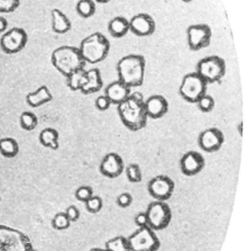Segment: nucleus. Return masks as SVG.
Instances as JSON below:
<instances>
[{
  "label": "nucleus",
  "mask_w": 248,
  "mask_h": 251,
  "mask_svg": "<svg viewBox=\"0 0 248 251\" xmlns=\"http://www.w3.org/2000/svg\"><path fill=\"white\" fill-rule=\"evenodd\" d=\"M130 30L138 37H147L153 35L156 30V22L150 15L138 13L129 21Z\"/></svg>",
  "instance_id": "nucleus-14"
},
{
  "label": "nucleus",
  "mask_w": 248,
  "mask_h": 251,
  "mask_svg": "<svg viewBox=\"0 0 248 251\" xmlns=\"http://www.w3.org/2000/svg\"><path fill=\"white\" fill-rule=\"evenodd\" d=\"M225 141L223 133L218 128H209L200 133L198 145L200 149L207 153L218 151L222 148Z\"/></svg>",
  "instance_id": "nucleus-12"
},
{
  "label": "nucleus",
  "mask_w": 248,
  "mask_h": 251,
  "mask_svg": "<svg viewBox=\"0 0 248 251\" xmlns=\"http://www.w3.org/2000/svg\"><path fill=\"white\" fill-rule=\"evenodd\" d=\"M173 180L167 176L160 175L150 180L147 186L149 194L156 201H166L170 199L175 191Z\"/></svg>",
  "instance_id": "nucleus-10"
},
{
  "label": "nucleus",
  "mask_w": 248,
  "mask_h": 251,
  "mask_svg": "<svg viewBox=\"0 0 248 251\" xmlns=\"http://www.w3.org/2000/svg\"><path fill=\"white\" fill-rule=\"evenodd\" d=\"M206 166V160L201 153L194 151L187 152L180 160L181 172L187 176L200 174Z\"/></svg>",
  "instance_id": "nucleus-13"
},
{
  "label": "nucleus",
  "mask_w": 248,
  "mask_h": 251,
  "mask_svg": "<svg viewBox=\"0 0 248 251\" xmlns=\"http://www.w3.org/2000/svg\"><path fill=\"white\" fill-rule=\"evenodd\" d=\"M243 131H244V125H243V122H241L237 126V131L241 137L243 136Z\"/></svg>",
  "instance_id": "nucleus-39"
},
{
  "label": "nucleus",
  "mask_w": 248,
  "mask_h": 251,
  "mask_svg": "<svg viewBox=\"0 0 248 251\" xmlns=\"http://www.w3.org/2000/svg\"><path fill=\"white\" fill-rule=\"evenodd\" d=\"M184 2H190V1H193V0H182Z\"/></svg>",
  "instance_id": "nucleus-42"
},
{
  "label": "nucleus",
  "mask_w": 248,
  "mask_h": 251,
  "mask_svg": "<svg viewBox=\"0 0 248 251\" xmlns=\"http://www.w3.org/2000/svg\"><path fill=\"white\" fill-rule=\"evenodd\" d=\"M90 251H108L106 249H99V248H94V249H91Z\"/></svg>",
  "instance_id": "nucleus-41"
},
{
  "label": "nucleus",
  "mask_w": 248,
  "mask_h": 251,
  "mask_svg": "<svg viewBox=\"0 0 248 251\" xmlns=\"http://www.w3.org/2000/svg\"><path fill=\"white\" fill-rule=\"evenodd\" d=\"M187 37L190 50L197 51L210 45L212 31L206 24L190 25L187 29Z\"/></svg>",
  "instance_id": "nucleus-9"
},
{
  "label": "nucleus",
  "mask_w": 248,
  "mask_h": 251,
  "mask_svg": "<svg viewBox=\"0 0 248 251\" xmlns=\"http://www.w3.org/2000/svg\"><path fill=\"white\" fill-rule=\"evenodd\" d=\"M108 29L113 38H122L129 32V21L123 16H116L109 22Z\"/></svg>",
  "instance_id": "nucleus-21"
},
{
  "label": "nucleus",
  "mask_w": 248,
  "mask_h": 251,
  "mask_svg": "<svg viewBox=\"0 0 248 251\" xmlns=\"http://www.w3.org/2000/svg\"><path fill=\"white\" fill-rule=\"evenodd\" d=\"M86 82L81 90V93L88 95L100 91L103 86L100 71L98 69H90L86 71Z\"/></svg>",
  "instance_id": "nucleus-18"
},
{
  "label": "nucleus",
  "mask_w": 248,
  "mask_h": 251,
  "mask_svg": "<svg viewBox=\"0 0 248 251\" xmlns=\"http://www.w3.org/2000/svg\"><path fill=\"white\" fill-rule=\"evenodd\" d=\"M19 151V144L14 139L5 137L0 140V153L4 157H15Z\"/></svg>",
  "instance_id": "nucleus-24"
},
{
  "label": "nucleus",
  "mask_w": 248,
  "mask_h": 251,
  "mask_svg": "<svg viewBox=\"0 0 248 251\" xmlns=\"http://www.w3.org/2000/svg\"><path fill=\"white\" fill-rule=\"evenodd\" d=\"M144 97L141 93L134 92L123 102L117 105L121 122L132 131L143 129L147 126V117L144 107Z\"/></svg>",
  "instance_id": "nucleus-1"
},
{
  "label": "nucleus",
  "mask_w": 248,
  "mask_h": 251,
  "mask_svg": "<svg viewBox=\"0 0 248 251\" xmlns=\"http://www.w3.org/2000/svg\"><path fill=\"white\" fill-rule=\"evenodd\" d=\"M58 132L54 128H44L39 134V141L41 144L52 150H57L58 149Z\"/></svg>",
  "instance_id": "nucleus-22"
},
{
  "label": "nucleus",
  "mask_w": 248,
  "mask_h": 251,
  "mask_svg": "<svg viewBox=\"0 0 248 251\" xmlns=\"http://www.w3.org/2000/svg\"><path fill=\"white\" fill-rule=\"evenodd\" d=\"M110 48L109 39L101 32H96L81 41L79 50L85 63L96 64L107 57Z\"/></svg>",
  "instance_id": "nucleus-4"
},
{
  "label": "nucleus",
  "mask_w": 248,
  "mask_h": 251,
  "mask_svg": "<svg viewBox=\"0 0 248 251\" xmlns=\"http://www.w3.org/2000/svg\"><path fill=\"white\" fill-rule=\"evenodd\" d=\"M127 239L131 251H157L161 246L155 231L148 226L138 228Z\"/></svg>",
  "instance_id": "nucleus-7"
},
{
  "label": "nucleus",
  "mask_w": 248,
  "mask_h": 251,
  "mask_svg": "<svg viewBox=\"0 0 248 251\" xmlns=\"http://www.w3.org/2000/svg\"><path fill=\"white\" fill-rule=\"evenodd\" d=\"M28 42L27 32L22 28L14 27L1 36L0 45L7 54H16L22 51Z\"/></svg>",
  "instance_id": "nucleus-11"
},
{
  "label": "nucleus",
  "mask_w": 248,
  "mask_h": 251,
  "mask_svg": "<svg viewBox=\"0 0 248 251\" xmlns=\"http://www.w3.org/2000/svg\"><path fill=\"white\" fill-rule=\"evenodd\" d=\"M71 221L66 216L65 212H59L55 215L52 220V226L57 231H64L70 226Z\"/></svg>",
  "instance_id": "nucleus-28"
},
{
  "label": "nucleus",
  "mask_w": 248,
  "mask_h": 251,
  "mask_svg": "<svg viewBox=\"0 0 248 251\" xmlns=\"http://www.w3.org/2000/svg\"><path fill=\"white\" fill-rule=\"evenodd\" d=\"M19 122L22 128L26 131H32L38 123L36 116L31 112H24L21 115Z\"/></svg>",
  "instance_id": "nucleus-27"
},
{
  "label": "nucleus",
  "mask_w": 248,
  "mask_h": 251,
  "mask_svg": "<svg viewBox=\"0 0 248 251\" xmlns=\"http://www.w3.org/2000/svg\"><path fill=\"white\" fill-rule=\"evenodd\" d=\"M133 201H134L133 196L129 193H121L116 198V203H117L118 206L119 207L123 208V209L131 206V205L132 204Z\"/></svg>",
  "instance_id": "nucleus-34"
},
{
  "label": "nucleus",
  "mask_w": 248,
  "mask_h": 251,
  "mask_svg": "<svg viewBox=\"0 0 248 251\" xmlns=\"http://www.w3.org/2000/svg\"><path fill=\"white\" fill-rule=\"evenodd\" d=\"M86 71L83 69L71 74L66 77V83L72 91H81L86 82Z\"/></svg>",
  "instance_id": "nucleus-23"
},
{
  "label": "nucleus",
  "mask_w": 248,
  "mask_h": 251,
  "mask_svg": "<svg viewBox=\"0 0 248 251\" xmlns=\"http://www.w3.org/2000/svg\"><path fill=\"white\" fill-rule=\"evenodd\" d=\"M208 84L196 72L187 74L179 88L181 97L190 103H196L206 94Z\"/></svg>",
  "instance_id": "nucleus-8"
},
{
  "label": "nucleus",
  "mask_w": 248,
  "mask_h": 251,
  "mask_svg": "<svg viewBox=\"0 0 248 251\" xmlns=\"http://www.w3.org/2000/svg\"><path fill=\"white\" fill-rule=\"evenodd\" d=\"M131 90V88L118 79L108 85L105 95L109 98L111 104L119 105L130 97Z\"/></svg>",
  "instance_id": "nucleus-17"
},
{
  "label": "nucleus",
  "mask_w": 248,
  "mask_h": 251,
  "mask_svg": "<svg viewBox=\"0 0 248 251\" xmlns=\"http://www.w3.org/2000/svg\"><path fill=\"white\" fill-rule=\"evenodd\" d=\"M134 223L138 228H143V227L148 226V222H147V217L145 212H139L136 215L134 218Z\"/></svg>",
  "instance_id": "nucleus-37"
},
{
  "label": "nucleus",
  "mask_w": 248,
  "mask_h": 251,
  "mask_svg": "<svg viewBox=\"0 0 248 251\" xmlns=\"http://www.w3.org/2000/svg\"><path fill=\"white\" fill-rule=\"evenodd\" d=\"M97 2L101 3V4H106V3L109 2V1H111V0H95Z\"/></svg>",
  "instance_id": "nucleus-40"
},
{
  "label": "nucleus",
  "mask_w": 248,
  "mask_h": 251,
  "mask_svg": "<svg viewBox=\"0 0 248 251\" xmlns=\"http://www.w3.org/2000/svg\"><path fill=\"white\" fill-rule=\"evenodd\" d=\"M195 72L206 83H215L225 76L226 64L219 56H208L198 62Z\"/></svg>",
  "instance_id": "nucleus-5"
},
{
  "label": "nucleus",
  "mask_w": 248,
  "mask_h": 251,
  "mask_svg": "<svg viewBox=\"0 0 248 251\" xmlns=\"http://www.w3.org/2000/svg\"><path fill=\"white\" fill-rule=\"evenodd\" d=\"M105 249L108 251H131L128 239L122 236H117L108 240L105 244Z\"/></svg>",
  "instance_id": "nucleus-25"
},
{
  "label": "nucleus",
  "mask_w": 248,
  "mask_h": 251,
  "mask_svg": "<svg viewBox=\"0 0 248 251\" xmlns=\"http://www.w3.org/2000/svg\"><path fill=\"white\" fill-rule=\"evenodd\" d=\"M126 176L128 181L131 183H139L142 180V172L138 164L131 163L126 168Z\"/></svg>",
  "instance_id": "nucleus-29"
},
{
  "label": "nucleus",
  "mask_w": 248,
  "mask_h": 251,
  "mask_svg": "<svg viewBox=\"0 0 248 251\" xmlns=\"http://www.w3.org/2000/svg\"><path fill=\"white\" fill-rule=\"evenodd\" d=\"M110 104H111V102L106 95L100 96L95 101L96 107L100 111H106V110H109Z\"/></svg>",
  "instance_id": "nucleus-35"
},
{
  "label": "nucleus",
  "mask_w": 248,
  "mask_h": 251,
  "mask_svg": "<svg viewBox=\"0 0 248 251\" xmlns=\"http://www.w3.org/2000/svg\"><path fill=\"white\" fill-rule=\"evenodd\" d=\"M76 11L84 19L91 17L96 12L95 3L93 0H79L77 3Z\"/></svg>",
  "instance_id": "nucleus-26"
},
{
  "label": "nucleus",
  "mask_w": 248,
  "mask_h": 251,
  "mask_svg": "<svg viewBox=\"0 0 248 251\" xmlns=\"http://www.w3.org/2000/svg\"><path fill=\"white\" fill-rule=\"evenodd\" d=\"M148 227L153 231L165 229L172 221V211L165 201H156L151 202L145 212Z\"/></svg>",
  "instance_id": "nucleus-6"
},
{
  "label": "nucleus",
  "mask_w": 248,
  "mask_h": 251,
  "mask_svg": "<svg viewBox=\"0 0 248 251\" xmlns=\"http://www.w3.org/2000/svg\"><path fill=\"white\" fill-rule=\"evenodd\" d=\"M199 110L203 113H210L215 107V101L212 96L205 94L196 102Z\"/></svg>",
  "instance_id": "nucleus-30"
},
{
  "label": "nucleus",
  "mask_w": 248,
  "mask_h": 251,
  "mask_svg": "<svg viewBox=\"0 0 248 251\" xmlns=\"http://www.w3.org/2000/svg\"><path fill=\"white\" fill-rule=\"evenodd\" d=\"M93 190L89 186H81L79 188L77 189L75 192V198L79 201L85 203L88 199H91L93 194Z\"/></svg>",
  "instance_id": "nucleus-32"
},
{
  "label": "nucleus",
  "mask_w": 248,
  "mask_h": 251,
  "mask_svg": "<svg viewBox=\"0 0 248 251\" xmlns=\"http://www.w3.org/2000/svg\"><path fill=\"white\" fill-rule=\"evenodd\" d=\"M53 100V95L47 86L43 85L34 92L29 93L26 97V101L29 107L36 108L43 104L50 102Z\"/></svg>",
  "instance_id": "nucleus-19"
},
{
  "label": "nucleus",
  "mask_w": 248,
  "mask_h": 251,
  "mask_svg": "<svg viewBox=\"0 0 248 251\" xmlns=\"http://www.w3.org/2000/svg\"><path fill=\"white\" fill-rule=\"evenodd\" d=\"M85 208L90 213H98L103 209V202L100 196H93L85 203Z\"/></svg>",
  "instance_id": "nucleus-31"
},
{
  "label": "nucleus",
  "mask_w": 248,
  "mask_h": 251,
  "mask_svg": "<svg viewBox=\"0 0 248 251\" xmlns=\"http://www.w3.org/2000/svg\"><path fill=\"white\" fill-rule=\"evenodd\" d=\"M19 5L20 0H0V13H12L15 11Z\"/></svg>",
  "instance_id": "nucleus-33"
},
{
  "label": "nucleus",
  "mask_w": 248,
  "mask_h": 251,
  "mask_svg": "<svg viewBox=\"0 0 248 251\" xmlns=\"http://www.w3.org/2000/svg\"><path fill=\"white\" fill-rule=\"evenodd\" d=\"M64 212L71 223L76 222L81 216V212H80L79 209L74 205H71L69 207H67Z\"/></svg>",
  "instance_id": "nucleus-36"
},
{
  "label": "nucleus",
  "mask_w": 248,
  "mask_h": 251,
  "mask_svg": "<svg viewBox=\"0 0 248 251\" xmlns=\"http://www.w3.org/2000/svg\"><path fill=\"white\" fill-rule=\"evenodd\" d=\"M52 29L57 34H65L72 28V23L66 14L59 9L52 10Z\"/></svg>",
  "instance_id": "nucleus-20"
},
{
  "label": "nucleus",
  "mask_w": 248,
  "mask_h": 251,
  "mask_svg": "<svg viewBox=\"0 0 248 251\" xmlns=\"http://www.w3.org/2000/svg\"><path fill=\"white\" fill-rule=\"evenodd\" d=\"M116 71L119 80L130 88L141 86L145 76V58L140 54H128L119 60Z\"/></svg>",
  "instance_id": "nucleus-2"
},
{
  "label": "nucleus",
  "mask_w": 248,
  "mask_h": 251,
  "mask_svg": "<svg viewBox=\"0 0 248 251\" xmlns=\"http://www.w3.org/2000/svg\"><path fill=\"white\" fill-rule=\"evenodd\" d=\"M7 27V22L4 18L0 16V33L4 32Z\"/></svg>",
  "instance_id": "nucleus-38"
},
{
  "label": "nucleus",
  "mask_w": 248,
  "mask_h": 251,
  "mask_svg": "<svg viewBox=\"0 0 248 251\" xmlns=\"http://www.w3.org/2000/svg\"><path fill=\"white\" fill-rule=\"evenodd\" d=\"M125 168L123 159L118 153L111 152L103 158L100 165V173L104 176L110 178L119 177Z\"/></svg>",
  "instance_id": "nucleus-15"
},
{
  "label": "nucleus",
  "mask_w": 248,
  "mask_h": 251,
  "mask_svg": "<svg viewBox=\"0 0 248 251\" xmlns=\"http://www.w3.org/2000/svg\"><path fill=\"white\" fill-rule=\"evenodd\" d=\"M53 66L63 76H68L84 69L85 60L80 52L79 48L70 46H63L53 51L51 56Z\"/></svg>",
  "instance_id": "nucleus-3"
},
{
  "label": "nucleus",
  "mask_w": 248,
  "mask_h": 251,
  "mask_svg": "<svg viewBox=\"0 0 248 251\" xmlns=\"http://www.w3.org/2000/svg\"><path fill=\"white\" fill-rule=\"evenodd\" d=\"M147 117L159 119L165 116L169 110V103L162 95H153L144 101Z\"/></svg>",
  "instance_id": "nucleus-16"
}]
</instances>
